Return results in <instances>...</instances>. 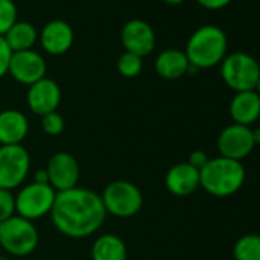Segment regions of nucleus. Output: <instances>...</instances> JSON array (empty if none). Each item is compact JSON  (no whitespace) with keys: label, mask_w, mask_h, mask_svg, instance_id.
<instances>
[{"label":"nucleus","mask_w":260,"mask_h":260,"mask_svg":"<svg viewBox=\"0 0 260 260\" xmlns=\"http://www.w3.org/2000/svg\"><path fill=\"white\" fill-rule=\"evenodd\" d=\"M64 118L58 112H51L45 116H42V128L43 132L49 137H58L64 130Z\"/></svg>","instance_id":"nucleus-24"},{"label":"nucleus","mask_w":260,"mask_h":260,"mask_svg":"<svg viewBox=\"0 0 260 260\" xmlns=\"http://www.w3.org/2000/svg\"><path fill=\"white\" fill-rule=\"evenodd\" d=\"M252 140H254V144H260V127L257 128H252Z\"/></svg>","instance_id":"nucleus-30"},{"label":"nucleus","mask_w":260,"mask_h":260,"mask_svg":"<svg viewBox=\"0 0 260 260\" xmlns=\"http://www.w3.org/2000/svg\"><path fill=\"white\" fill-rule=\"evenodd\" d=\"M143 68H144V61H143V57L140 55H135L132 52H122L116 61V69L118 72L125 77V78H134V77H138L141 72H143Z\"/></svg>","instance_id":"nucleus-22"},{"label":"nucleus","mask_w":260,"mask_h":260,"mask_svg":"<svg viewBox=\"0 0 260 260\" xmlns=\"http://www.w3.org/2000/svg\"><path fill=\"white\" fill-rule=\"evenodd\" d=\"M16 214V196L10 190L0 188V223Z\"/></svg>","instance_id":"nucleus-25"},{"label":"nucleus","mask_w":260,"mask_h":260,"mask_svg":"<svg viewBox=\"0 0 260 260\" xmlns=\"http://www.w3.org/2000/svg\"><path fill=\"white\" fill-rule=\"evenodd\" d=\"M100 196L106 213L119 219L138 214L144 204V198L138 185L122 179L107 184Z\"/></svg>","instance_id":"nucleus-5"},{"label":"nucleus","mask_w":260,"mask_h":260,"mask_svg":"<svg viewBox=\"0 0 260 260\" xmlns=\"http://www.w3.org/2000/svg\"><path fill=\"white\" fill-rule=\"evenodd\" d=\"M196 2L204 7L205 10L210 11H217V10H223L225 7H228L233 0H196Z\"/></svg>","instance_id":"nucleus-28"},{"label":"nucleus","mask_w":260,"mask_h":260,"mask_svg":"<svg viewBox=\"0 0 260 260\" xmlns=\"http://www.w3.org/2000/svg\"><path fill=\"white\" fill-rule=\"evenodd\" d=\"M0 260H10V258L7 255H0Z\"/></svg>","instance_id":"nucleus-33"},{"label":"nucleus","mask_w":260,"mask_h":260,"mask_svg":"<svg viewBox=\"0 0 260 260\" xmlns=\"http://www.w3.org/2000/svg\"><path fill=\"white\" fill-rule=\"evenodd\" d=\"M8 74L20 84L31 86L46 77V61L34 49L13 52Z\"/></svg>","instance_id":"nucleus-12"},{"label":"nucleus","mask_w":260,"mask_h":260,"mask_svg":"<svg viewBox=\"0 0 260 260\" xmlns=\"http://www.w3.org/2000/svg\"><path fill=\"white\" fill-rule=\"evenodd\" d=\"M40 43L42 48L51 55H63L74 45V29L72 26L60 19L48 22L40 31Z\"/></svg>","instance_id":"nucleus-14"},{"label":"nucleus","mask_w":260,"mask_h":260,"mask_svg":"<svg viewBox=\"0 0 260 260\" xmlns=\"http://www.w3.org/2000/svg\"><path fill=\"white\" fill-rule=\"evenodd\" d=\"M228 39L226 34L214 25L198 28L188 39L185 55L190 66L199 69H210L222 63L226 57Z\"/></svg>","instance_id":"nucleus-2"},{"label":"nucleus","mask_w":260,"mask_h":260,"mask_svg":"<svg viewBox=\"0 0 260 260\" xmlns=\"http://www.w3.org/2000/svg\"><path fill=\"white\" fill-rule=\"evenodd\" d=\"M258 121H260V119H258Z\"/></svg>","instance_id":"nucleus-34"},{"label":"nucleus","mask_w":260,"mask_h":260,"mask_svg":"<svg viewBox=\"0 0 260 260\" xmlns=\"http://www.w3.org/2000/svg\"><path fill=\"white\" fill-rule=\"evenodd\" d=\"M190 69L188 58L184 51L166 49L155 60V71L164 80H178Z\"/></svg>","instance_id":"nucleus-18"},{"label":"nucleus","mask_w":260,"mask_h":260,"mask_svg":"<svg viewBox=\"0 0 260 260\" xmlns=\"http://www.w3.org/2000/svg\"><path fill=\"white\" fill-rule=\"evenodd\" d=\"M234 260H260V234L248 233L239 237L233 246Z\"/></svg>","instance_id":"nucleus-21"},{"label":"nucleus","mask_w":260,"mask_h":260,"mask_svg":"<svg viewBox=\"0 0 260 260\" xmlns=\"http://www.w3.org/2000/svg\"><path fill=\"white\" fill-rule=\"evenodd\" d=\"M7 40L10 49L13 52H20V51H29L34 48V45L39 40V32L34 25L29 22H20L17 20L11 29L4 36Z\"/></svg>","instance_id":"nucleus-20"},{"label":"nucleus","mask_w":260,"mask_h":260,"mask_svg":"<svg viewBox=\"0 0 260 260\" xmlns=\"http://www.w3.org/2000/svg\"><path fill=\"white\" fill-rule=\"evenodd\" d=\"M90 255L92 260H127V246L119 236L106 233L95 239Z\"/></svg>","instance_id":"nucleus-19"},{"label":"nucleus","mask_w":260,"mask_h":260,"mask_svg":"<svg viewBox=\"0 0 260 260\" xmlns=\"http://www.w3.org/2000/svg\"><path fill=\"white\" fill-rule=\"evenodd\" d=\"M101 196L93 190L74 187L58 191L51 219L58 233L71 239H84L95 234L106 220Z\"/></svg>","instance_id":"nucleus-1"},{"label":"nucleus","mask_w":260,"mask_h":260,"mask_svg":"<svg viewBox=\"0 0 260 260\" xmlns=\"http://www.w3.org/2000/svg\"><path fill=\"white\" fill-rule=\"evenodd\" d=\"M255 149L252 140V128L240 124H230L217 137V150L220 156L240 161L245 159Z\"/></svg>","instance_id":"nucleus-9"},{"label":"nucleus","mask_w":260,"mask_h":260,"mask_svg":"<svg viewBox=\"0 0 260 260\" xmlns=\"http://www.w3.org/2000/svg\"><path fill=\"white\" fill-rule=\"evenodd\" d=\"M34 182H39V184H49V178H48L46 169L37 170V172H36V175H34Z\"/></svg>","instance_id":"nucleus-29"},{"label":"nucleus","mask_w":260,"mask_h":260,"mask_svg":"<svg viewBox=\"0 0 260 260\" xmlns=\"http://www.w3.org/2000/svg\"><path fill=\"white\" fill-rule=\"evenodd\" d=\"M201 187L214 198H228L236 194L246 178L245 167L240 161L223 156L210 158L199 172Z\"/></svg>","instance_id":"nucleus-3"},{"label":"nucleus","mask_w":260,"mask_h":260,"mask_svg":"<svg viewBox=\"0 0 260 260\" xmlns=\"http://www.w3.org/2000/svg\"><path fill=\"white\" fill-rule=\"evenodd\" d=\"M166 187L178 198L190 196L201 187L199 170L191 167L188 162H178L166 173Z\"/></svg>","instance_id":"nucleus-16"},{"label":"nucleus","mask_w":260,"mask_h":260,"mask_svg":"<svg viewBox=\"0 0 260 260\" xmlns=\"http://www.w3.org/2000/svg\"><path fill=\"white\" fill-rule=\"evenodd\" d=\"M230 116L234 124L251 127L260 119V95L254 90L236 92L230 103Z\"/></svg>","instance_id":"nucleus-17"},{"label":"nucleus","mask_w":260,"mask_h":260,"mask_svg":"<svg viewBox=\"0 0 260 260\" xmlns=\"http://www.w3.org/2000/svg\"><path fill=\"white\" fill-rule=\"evenodd\" d=\"M121 43L125 52H132L144 58L153 52L156 36L153 28L147 22L141 19H132L121 29Z\"/></svg>","instance_id":"nucleus-11"},{"label":"nucleus","mask_w":260,"mask_h":260,"mask_svg":"<svg viewBox=\"0 0 260 260\" xmlns=\"http://www.w3.org/2000/svg\"><path fill=\"white\" fill-rule=\"evenodd\" d=\"M29 134V121L17 109L0 112V146H22Z\"/></svg>","instance_id":"nucleus-15"},{"label":"nucleus","mask_w":260,"mask_h":260,"mask_svg":"<svg viewBox=\"0 0 260 260\" xmlns=\"http://www.w3.org/2000/svg\"><path fill=\"white\" fill-rule=\"evenodd\" d=\"M164 4H169V5H179V4H182L184 0H162Z\"/></svg>","instance_id":"nucleus-31"},{"label":"nucleus","mask_w":260,"mask_h":260,"mask_svg":"<svg viewBox=\"0 0 260 260\" xmlns=\"http://www.w3.org/2000/svg\"><path fill=\"white\" fill-rule=\"evenodd\" d=\"M49 185L58 193L66 191L78 185L80 166L75 156L68 152H58L52 155L46 166Z\"/></svg>","instance_id":"nucleus-10"},{"label":"nucleus","mask_w":260,"mask_h":260,"mask_svg":"<svg viewBox=\"0 0 260 260\" xmlns=\"http://www.w3.org/2000/svg\"><path fill=\"white\" fill-rule=\"evenodd\" d=\"M26 101L34 115L45 116L51 112H57L61 101V89L57 81L45 77L28 87Z\"/></svg>","instance_id":"nucleus-13"},{"label":"nucleus","mask_w":260,"mask_h":260,"mask_svg":"<svg viewBox=\"0 0 260 260\" xmlns=\"http://www.w3.org/2000/svg\"><path fill=\"white\" fill-rule=\"evenodd\" d=\"M0 246L8 254L25 257L39 246V231L34 222L14 214L0 223Z\"/></svg>","instance_id":"nucleus-4"},{"label":"nucleus","mask_w":260,"mask_h":260,"mask_svg":"<svg viewBox=\"0 0 260 260\" xmlns=\"http://www.w3.org/2000/svg\"><path fill=\"white\" fill-rule=\"evenodd\" d=\"M17 22V7L14 0H0V37H4Z\"/></svg>","instance_id":"nucleus-23"},{"label":"nucleus","mask_w":260,"mask_h":260,"mask_svg":"<svg viewBox=\"0 0 260 260\" xmlns=\"http://www.w3.org/2000/svg\"><path fill=\"white\" fill-rule=\"evenodd\" d=\"M220 77L234 92L254 90L260 78V64L246 52H233L222 60Z\"/></svg>","instance_id":"nucleus-6"},{"label":"nucleus","mask_w":260,"mask_h":260,"mask_svg":"<svg viewBox=\"0 0 260 260\" xmlns=\"http://www.w3.org/2000/svg\"><path fill=\"white\" fill-rule=\"evenodd\" d=\"M254 92L257 93V95H260V78L257 80V83H255V87H254Z\"/></svg>","instance_id":"nucleus-32"},{"label":"nucleus","mask_w":260,"mask_h":260,"mask_svg":"<svg viewBox=\"0 0 260 260\" xmlns=\"http://www.w3.org/2000/svg\"><path fill=\"white\" fill-rule=\"evenodd\" d=\"M11 57H13V51L10 49L7 40L4 37H0V78L8 74Z\"/></svg>","instance_id":"nucleus-26"},{"label":"nucleus","mask_w":260,"mask_h":260,"mask_svg":"<svg viewBox=\"0 0 260 260\" xmlns=\"http://www.w3.org/2000/svg\"><path fill=\"white\" fill-rule=\"evenodd\" d=\"M57 191L49 184L29 182L16 194V214L31 222L51 214Z\"/></svg>","instance_id":"nucleus-7"},{"label":"nucleus","mask_w":260,"mask_h":260,"mask_svg":"<svg viewBox=\"0 0 260 260\" xmlns=\"http://www.w3.org/2000/svg\"><path fill=\"white\" fill-rule=\"evenodd\" d=\"M31 169V156L23 146H0V188L13 191L23 185Z\"/></svg>","instance_id":"nucleus-8"},{"label":"nucleus","mask_w":260,"mask_h":260,"mask_svg":"<svg viewBox=\"0 0 260 260\" xmlns=\"http://www.w3.org/2000/svg\"><path fill=\"white\" fill-rule=\"evenodd\" d=\"M208 159H210V158L207 156V153H205L204 150H194V152L190 153L187 162H188L191 167H194L196 170L201 172V170L205 167V164L208 162Z\"/></svg>","instance_id":"nucleus-27"}]
</instances>
